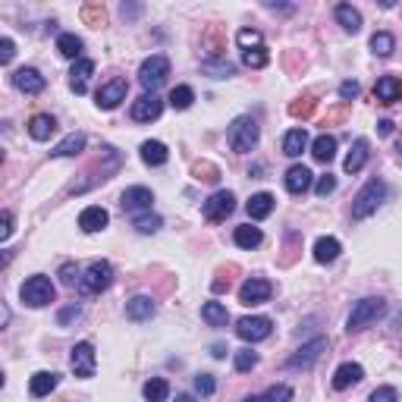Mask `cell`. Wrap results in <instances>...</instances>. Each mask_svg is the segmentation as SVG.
<instances>
[{
    "label": "cell",
    "instance_id": "obj_1",
    "mask_svg": "<svg viewBox=\"0 0 402 402\" xmlns=\"http://www.w3.org/2000/svg\"><path fill=\"white\" fill-rule=\"evenodd\" d=\"M383 198H387V182L383 179H368L365 189L355 195V201H352V220H365V217H371L374 211L383 204Z\"/></svg>",
    "mask_w": 402,
    "mask_h": 402
},
{
    "label": "cell",
    "instance_id": "obj_2",
    "mask_svg": "<svg viewBox=\"0 0 402 402\" xmlns=\"http://www.w3.org/2000/svg\"><path fill=\"white\" fill-rule=\"evenodd\" d=\"M258 139H261V129L252 117H236L230 123V129H226V142H230V148L236 154H248L258 145Z\"/></svg>",
    "mask_w": 402,
    "mask_h": 402
},
{
    "label": "cell",
    "instance_id": "obj_3",
    "mask_svg": "<svg viewBox=\"0 0 402 402\" xmlns=\"http://www.w3.org/2000/svg\"><path fill=\"white\" fill-rule=\"evenodd\" d=\"M383 314H387V302H383V298H377V296L362 298V302H355V308H352L349 320H346V330H349V333H358V330L377 324Z\"/></svg>",
    "mask_w": 402,
    "mask_h": 402
},
{
    "label": "cell",
    "instance_id": "obj_4",
    "mask_svg": "<svg viewBox=\"0 0 402 402\" xmlns=\"http://www.w3.org/2000/svg\"><path fill=\"white\" fill-rule=\"evenodd\" d=\"M167 75H170V60L164 54H151L142 67H139V82H142V88L148 95H154V88H161L167 82Z\"/></svg>",
    "mask_w": 402,
    "mask_h": 402
},
{
    "label": "cell",
    "instance_id": "obj_5",
    "mask_svg": "<svg viewBox=\"0 0 402 402\" xmlns=\"http://www.w3.org/2000/svg\"><path fill=\"white\" fill-rule=\"evenodd\" d=\"M113 283V268L107 264V261H91L88 270L82 274V280H79V292H85V296H101L104 289H110Z\"/></svg>",
    "mask_w": 402,
    "mask_h": 402
},
{
    "label": "cell",
    "instance_id": "obj_6",
    "mask_svg": "<svg viewBox=\"0 0 402 402\" xmlns=\"http://www.w3.org/2000/svg\"><path fill=\"white\" fill-rule=\"evenodd\" d=\"M19 296H23L25 305H32V308H45V305H51V302H54V283L47 280V276L35 274V276H29V280L23 283Z\"/></svg>",
    "mask_w": 402,
    "mask_h": 402
},
{
    "label": "cell",
    "instance_id": "obj_7",
    "mask_svg": "<svg viewBox=\"0 0 402 402\" xmlns=\"http://www.w3.org/2000/svg\"><path fill=\"white\" fill-rule=\"evenodd\" d=\"M236 333L239 340H246V343H261V340H268L274 333V320L258 314V318H242L236 320Z\"/></svg>",
    "mask_w": 402,
    "mask_h": 402
},
{
    "label": "cell",
    "instance_id": "obj_8",
    "mask_svg": "<svg viewBox=\"0 0 402 402\" xmlns=\"http://www.w3.org/2000/svg\"><path fill=\"white\" fill-rule=\"evenodd\" d=\"M233 211H236V195L226 192V189L214 192L208 201H204V220H211V224H220V220H226Z\"/></svg>",
    "mask_w": 402,
    "mask_h": 402
},
{
    "label": "cell",
    "instance_id": "obj_9",
    "mask_svg": "<svg viewBox=\"0 0 402 402\" xmlns=\"http://www.w3.org/2000/svg\"><path fill=\"white\" fill-rule=\"evenodd\" d=\"M324 352H327V340H324V336H318V340L305 343L302 349H296V355L286 358V368H292V371H298V368H302V371H308V368H311L314 362L324 355Z\"/></svg>",
    "mask_w": 402,
    "mask_h": 402
},
{
    "label": "cell",
    "instance_id": "obj_10",
    "mask_svg": "<svg viewBox=\"0 0 402 402\" xmlns=\"http://www.w3.org/2000/svg\"><path fill=\"white\" fill-rule=\"evenodd\" d=\"M69 365H73L75 377H95V368H97V358H95V346L91 343H75L73 346V355H69Z\"/></svg>",
    "mask_w": 402,
    "mask_h": 402
},
{
    "label": "cell",
    "instance_id": "obj_11",
    "mask_svg": "<svg viewBox=\"0 0 402 402\" xmlns=\"http://www.w3.org/2000/svg\"><path fill=\"white\" fill-rule=\"evenodd\" d=\"M270 292H274L270 280L252 276V280H246V283L239 286V302H242V305H261V302H268L270 298Z\"/></svg>",
    "mask_w": 402,
    "mask_h": 402
},
{
    "label": "cell",
    "instance_id": "obj_12",
    "mask_svg": "<svg viewBox=\"0 0 402 402\" xmlns=\"http://www.w3.org/2000/svg\"><path fill=\"white\" fill-rule=\"evenodd\" d=\"M126 79H110V82H104L101 88H97V107L101 110H113V107H119L123 101H126Z\"/></svg>",
    "mask_w": 402,
    "mask_h": 402
},
{
    "label": "cell",
    "instance_id": "obj_13",
    "mask_svg": "<svg viewBox=\"0 0 402 402\" xmlns=\"http://www.w3.org/2000/svg\"><path fill=\"white\" fill-rule=\"evenodd\" d=\"M151 201H154V192H151V189L132 186L123 192L119 204H123V211H129V214H139V211H151Z\"/></svg>",
    "mask_w": 402,
    "mask_h": 402
},
{
    "label": "cell",
    "instance_id": "obj_14",
    "mask_svg": "<svg viewBox=\"0 0 402 402\" xmlns=\"http://www.w3.org/2000/svg\"><path fill=\"white\" fill-rule=\"evenodd\" d=\"M161 113H164V101H161L157 95H142L132 104V119L135 123H151V119H157Z\"/></svg>",
    "mask_w": 402,
    "mask_h": 402
},
{
    "label": "cell",
    "instance_id": "obj_15",
    "mask_svg": "<svg viewBox=\"0 0 402 402\" xmlns=\"http://www.w3.org/2000/svg\"><path fill=\"white\" fill-rule=\"evenodd\" d=\"M13 85L19 91H25V95H41L47 82H45V75L38 73V69L23 67V69H16V73H13Z\"/></svg>",
    "mask_w": 402,
    "mask_h": 402
},
{
    "label": "cell",
    "instance_id": "obj_16",
    "mask_svg": "<svg viewBox=\"0 0 402 402\" xmlns=\"http://www.w3.org/2000/svg\"><path fill=\"white\" fill-rule=\"evenodd\" d=\"M283 182H286V192H292V195H302V192H308V189H311V182H314V173L308 170L305 164H296V167H289V170H286Z\"/></svg>",
    "mask_w": 402,
    "mask_h": 402
},
{
    "label": "cell",
    "instance_id": "obj_17",
    "mask_svg": "<svg viewBox=\"0 0 402 402\" xmlns=\"http://www.w3.org/2000/svg\"><path fill=\"white\" fill-rule=\"evenodd\" d=\"M107 224H110V214H107L101 204H91V208H85L82 214H79V226H82V233H101Z\"/></svg>",
    "mask_w": 402,
    "mask_h": 402
},
{
    "label": "cell",
    "instance_id": "obj_18",
    "mask_svg": "<svg viewBox=\"0 0 402 402\" xmlns=\"http://www.w3.org/2000/svg\"><path fill=\"white\" fill-rule=\"evenodd\" d=\"M362 377H365V368L355 365V362H346V365H340L333 374V390H349V387H355V383H362Z\"/></svg>",
    "mask_w": 402,
    "mask_h": 402
},
{
    "label": "cell",
    "instance_id": "obj_19",
    "mask_svg": "<svg viewBox=\"0 0 402 402\" xmlns=\"http://www.w3.org/2000/svg\"><path fill=\"white\" fill-rule=\"evenodd\" d=\"M91 73H95V60H75V67L73 73H69V88L75 91V95H85L88 91V79Z\"/></svg>",
    "mask_w": 402,
    "mask_h": 402
},
{
    "label": "cell",
    "instance_id": "obj_20",
    "mask_svg": "<svg viewBox=\"0 0 402 402\" xmlns=\"http://www.w3.org/2000/svg\"><path fill=\"white\" fill-rule=\"evenodd\" d=\"M368 157H371V151H368V139H355L352 151L346 154V161H343L346 173H349V176L362 173V170H365V164H368Z\"/></svg>",
    "mask_w": 402,
    "mask_h": 402
},
{
    "label": "cell",
    "instance_id": "obj_21",
    "mask_svg": "<svg viewBox=\"0 0 402 402\" xmlns=\"http://www.w3.org/2000/svg\"><path fill=\"white\" fill-rule=\"evenodd\" d=\"M374 95H377L380 104H396L402 97V82L396 75H383V79H377V85H374Z\"/></svg>",
    "mask_w": 402,
    "mask_h": 402
},
{
    "label": "cell",
    "instance_id": "obj_22",
    "mask_svg": "<svg viewBox=\"0 0 402 402\" xmlns=\"http://www.w3.org/2000/svg\"><path fill=\"white\" fill-rule=\"evenodd\" d=\"M54 132H57V119L51 113H38V117L29 119V135L35 142H47Z\"/></svg>",
    "mask_w": 402,
    "mask_h": 402
},
{
    "label": "cell",
    "instance_id": "obj_23",
    "mask_svg": "<svg viewBox=\"0 0 402 402\" xmlns=\"http://www.w3.org/2000/svg\"><path fill=\"white\" fill-rule=\"evenodd\" d=\"M57 383H60V377L54 371H38V374H32V380H29V393L35 396V399H41V396L54 393Z\"/></svg>",
    "mask_w": 402,
    "mask_h": 402
},
{
    "label": "cell",
    "instance_id": "obj_24",
    "mask_svg": "<svg viewBox=\"0 0 402 402\" xmlns=\"http://www.w3.org/2000/svg\"><path fill=\"white\" fill-rule=\"evenodd\" d=\"M340 252H343V246H340V239H333V236H320L318 242H314V261H318V264L336 261Z\"/></svg>",
    "mask_w": 402,
    "mask_h": 402
},
{
    "label": "cell",
    "instance_id": "obj_25",
    "mask_svg": "<svg viewBox=\"0 0 402 402\" xmlns=\"http://www.w3.org/2000/svg\"><path fill=\"white\" fill-rule=\"evenodd\" d=\"M274 204H276V198L270 192H258V195H252V198H248L246 211H248V217H252V220H264V217H270Z\"/></svg>",
    "mask_w": 402,
    "mask_h": 402
},
{
    "label": "cell",
    "instance_id": "obj_26",
    "mask_svg": "<svg viewBox=\"0 0 402 402\" xmlns=\"http://www.w3.org/2000/svg\"><path fill=\"white\" fill-rule=\"evenodd\" d=\"M151 314H154V302H151L148 296H135L126 302V318L135 320V324H142V320H151Z\"/></svg>",
    "mask_w": 402,
    "mask_h": 402
},
{
    "label": "cell",
    "instance_id": "obj_27",
    "mask_svg": "<svg viewBox=\"0 0 402 402\" xmlns=\"http://www.w3.org/2000/svg\"><path fill=\"white\" fill-rule=\"evenodd\" d=\"M311 154H314L318 164H330V161L336 157V139L333 135H327V132L318 135V139L311 142Z\"/></svg>",
    "mask_w": 402,
    "mask_h": 402
},
{
    "label": "cell",
    "instance_id": "obj_28",
    "mask_svg": "<svg viewBox=\"0 0 402 402\" xmlns=\"http://www.w3.org/2000/svg\"><path fill=\"white\" fill-rule=\"evenodd\" d=\"M142 161L148 167H164L170 161V151L164 142H142Z\"/></svg>",
    "mask_w": 402,
    "mask_h": 402
},
{
    "label": "cell",
    "instance_id": "obj_29",
    "mask_svg": "<svg viewBox=\"0 0 402 402\" xmlns=\"http://www.w3.org/2000/svg\"><path fill=\"white\" fill-rule=\"evenodd\" d=\"M305 148H308V132L305 129H289V132L283 135V154L286 157H298Z\"/></svg>",
    "mask_w": 402,
    "mask_h": 402
},
{
    "label": "cell",
    "instance_id": "obj_30",
    "mask_svg": "<svg viewBox=\"0 0 402 402\" xmlns=\"http://www.w3.org/2000/svg\"><path fill=\"white\" fill-rule=\"evenodd\" d=\"M57 51H60V57H67V60H82L79 57L82 54V38L73 35V32H63L57 38Z\"/></svg>",
    "mask_w": 402,
    "mask_h": 402
},
{
    "label": "cell",
    "instance_id": "obj_31",
    "mask_svg": "<svg viewBox=\"0 0 402 402\" xmlns=\"http://www.w3.org/2000/svg\"><path fill=\"white\" fill-rule=\"evenodd\" d=\"M336 23L343 25L346 32H352V35H355V32L362 29V13H358L352 3H340V7H336Z\"/></svg>",
    "mask_w": 402,
    "mask_h": 402
},
{
    "label": "cell",
    "instance_id": "obj_32",
    "mask_svg": "<svg viewBox=\"0 0 402 402\" xmlns=\"http://www.w3.org/2000/svg\"><path fill=\"white\" fill-rule=\"evenodd\" d=\"M82 148H85V135H82V132H69L67 139H63V142H60L57 148L51 151V154H54V157H75Z\"/></svg>",
    "mask_w": 402,
    "mask_h": 402
},
{
    "label": "cell",
    "instance_id": "obj_33",
    "mask_svg": "<svg viewBox=\"0 0 402 402\" xmlns=\"http://www.w3.org/2000/svg\"><path fill=\"white\" fill-rule=\"evenodd\" d=\"M201 318L208 320L211 327H226L230 314H226V305H220V302H204L201 305Z\"/></svg>",
    "mask_w": 402,
    "mask_h": 402
},
{
    "label": "cell",
    "instance_id": "obj_34",
    "mask_svg": "<svg viewBox=\"0 0 402 402\" xmlns=\"http://www.w3.org/2000/svg\"><path fill=\"white\" fill-rule=\"evenodd\" d=\"M233 239H236V246H239V248H258V246H261V239H264V236H261L258 226L246 224V226H236Z\"/></svg>",
    "mask_w": 402,
    "mask_h": 402
},
{
    "label": "cell",
    "instance_id": "obj_35",
    "mask_svg": "<svg viewBox=\"0 0 402 402\" xmlns=\"http://www.w3.org/2000/svg\"><path fill=\"white\" fill-rule=\"evenodd\" d=\"M142 393H145V399L148 402H164L167 396H170V383H167L164 377H151L148 383L142 387Z\"/></svg>",
    "mask_w": 402,
    "mask_h": 402
},
{
    "label": "cell",
    "instance_id": "obj_36",
    "mask_svg": "<svg viewBox=\"0 0 402 402\" xmlns=\"http://www.w3.org/2000/svg\"><path fill=\"white\" fill-rule=\"evenodd\" d=\"M201 69H204V73L208 75H214V79H230V75H236V67H233L230 60H204V63H201Z\"/></svg>",
    "mask_w": 402,
    "mask_h": 402
},
{
    "label": "cell",
    "instance_id": "obj_37",
    "mask_svg": "<svg viewBox=\"0 0 402 402\" xmlns=\"http://www.w3.org/2000/svg\"><path fill=\"white\" fill-rule=\"evenodd\" d=\"M246 402H292V387L280 383V387H270L261 396H252V399H246Z\"/></svg>",
    "mask_w": 402,
    "mask_h": 402
},
{
    "label": "cell",
    "instance_id": "obj_38",
    "mask_svg": "<svg viewBox=\"0 0 402 402\" xmlns=\"http://www.w3.org/2000/svg\"><path fill=\"white\" fill-rule=\"evenodd\" d=\"M195 101V91L189 88V85H176V88L170 91V107L173 110H189Z\"/></svg>",
    "mask_w": 402,
    "mask_h": 402
},
{
    "label": "cell",
    "instance_id": "obj_39",
    "mask_svg": "<svg viewBox=\"0 0 402 402\" xmlns=\"http://www.w3.org/2000/svg\"><path fill=\"white\" fill-rule=\"evenodd\" d=\"M371 51L377 54V57H390V54L396 51V38L390 35V32H377V35L371 38Z\"/></svg>",
    "mask_w": 402,
    "mask_h": 402
},
{
    "label": "cell",
    "instance_id": "obj_40",
    "mask_svg": "<svg viewBox=\"0 0 402 402\" xmlns=\"http://www.w3.org/2000/svg\"><path fill=\"white\" fill-rule=\"evenodd\" d=\"M233 365H236V371H239V374L252 371V368L258 365V352H252V349H239L236 355H233Z\"/></svg>",
    "mask_w": 402,
    "mask_h": 402
},
{
    "label": "cell",
    "instance_id": "obj_41",
    "mask_svg": "<svg viewBox=\"0 0 402 402\" xmlns=\"http://www.w3.org/2000/svg\"><path fill=\"white\" fill-rule=\"evenodd\" d=\"M135 230L139 233H145V236H148V233H157L161 230V226H164V220H161V217L157 214H142V217H135Z\"/></svg>",
    "mask_w": 402,
    "mask_h": 402
},
{
    "label": "cell",
    "instance_id": "obj_42",
    "mask_svg": "<svg viewBox=\"0 0 402 402\" xmlns=\"http://www.w3.org/2000/svg\"><path fill=\"white\" fill-rule=\"evenodd\" d=\"M268 51L264 47H255V51H242V63L252 69H261V67H268Z\"/></svg>",
    "mask_w": 402,
    "mask_h": 402
},
{
    "label": "cell",
    "instance_id": "obj_43",
    "mask_svg": "<svg viewBox=\"0 0 402 402\" xmlns=\"http://www.w3.org/2000/svg\"><path fill=\"white\" fill-rule=\"evenodd\" d=\"M214 390H217V380H214V374H195V393L198 396H214Z\"/></svg>",
    "mask_w": 402,
    "mask_h": 402
},
{
    "label": "cell",
    "instance_id": "obj_44",
    "mask_svg": "<svg viewBox=\"0 0 402 402\" xmlns=\"http://www.w3.org/2000/svg\"><path fill=\"white\" fill-rule=\"evenodd\" d=\"M239 47H246V51H255V47H261V32L258 29H242L236 35Z\"/></svg>",
    "mask_w": 402,
    "mask_h": 402
},
{
    "label": "cell",
    "instance_id": "obj_45",
    "mask_svg": "<svg viewBox=\"0 0 402 402\" xmlns=\"http://www.w3.org/2000/svg\"><path fill=\"white\" fill-rule=\"evenodd\" d=\"M336 189V176L333 173H324V176H318V182H314V192L318 195H330Z\"/></svg>",
    "mask_w": 402,
    "mask_h": 402
},
{
    "label": "cell",
    "instance_id": "obj_46",
    "mask_svg": "<svg viewBox=\"0 0 402 402\" xmlns=\"http://www.w3.org/2000/svg\"><path fill=\"white\" fill-rule=\"evenodd\" d=\"M368 402H399V396H396V390L393 387H377L371 393V399Z\"/></svg>",
    "mask_w": 402,
    "mask_h": 402
},
{
    "label": "cell",
    "instance_id": "obj_47",
    "mask_svg": "<svg viewBox=\"0 0 402 402\" xmlns=\"http://www.w3.org/2000/svg\"><path fill=\"white\" fill-rule=\"evenodd\" d=\"M13 54H16L13 38H3L0 41V63H13Z\"/></svg>",
    "mask_w": 402,
    "mask_h": 402
},
{
    "label": "cell",
    "instance_id": "obj_48",
    "mask_svg": "<svg viewBox=\"0 0 402 402\" xmlns=\"http://www.w3.org/2000/svg\"><path fill=\"white\" fill-rule=\"evenodd\" d=\"M10 236H13V214H10V211H3V217H0V239L7 242Z\"/></svg>",
    "mask_w": 402,
    "mask_h": 402
},
{
    "label": "cell",
    "instance_id": "obj_49",
    "mask_svg": "<svg viewBox=\"0 0 402 402\" xmlns=\"http://www.w3.org/2000/svg\"><path fill=\"white\" fill-rule=\"evenodd\" d=\"M60 276H63V283H67V286H75V283H79V280H82V276L75 274V268H73V264H63V270H60Z\"/></svg>",
    "mask_w": 402,
    "mask_h": 402
},
{
    "label": "cell",
    "instance_id": "obj_50",
    "mask_svg": "<svg viewBox=\"0 0 402 402\" xmlns=\"http://www.w3.org/2000/svg\"><path fill=\"white\" fill-rule=\"evenodd\" d=\"M75 318H82V308L79 305H69V308H63V311H60V324H69V320H75Z\"/></svg>",
    "mask_w": 402,
    "mask_h": 402
},
{
    "label": "cell",
    "instance_id": "obj_51",
    "mask_svg": "<svg viewBox=\"0 0 402 402\" xmlns=\"http://www.w3.org/2000/svg\"><path fill=\"white\" fill-rule=\"evenodd\" d=\"M355 95H358V82H343L340 85V97H343V101H352Z\"/></svg>",
    "mask_w": 402,
    "mask_h": 402
},
{
    "label": "cell",
    "instance_id": "obj_52",
    "mask_svg": "<svg viewBox=\"0 0 402 402\" xmlns=\"http://www.w3.org/2000/svg\"><path fill=\"white\" fill-rule=\"evenodd\" d=\"M311 101H308V104H292L289 107V113H292V117H298V113H302V117H308V113H311Z\"/></svg>",
    "mask_w": 402,
    "mask_h": 402
},
{
    "label": "cell",
    "instance_id": "obj_53",
    "mask_svg": "<svg viewBox=\"0 0 402 402\" xmlns=\"http://www.w3.org/2000/svg\"><path fill=\"white\" fill-rule=\"evenodd\" d=\"M85 19H104V10H101V7H88V10H85Z\"/></svg>",
    "mask_w": 402,
    "mask_h": 402
},
{
    "label": "cell",
    "instance_id": "obj_54",
    "mask_svg": "<svg viewBox=\"0 0 402 402\" xmlns=\"http://www.w3.org/2000/svg\"><path fill=\"white\" fill-rule=\"evenodd\" d=\"M377 129H380V135H390V132H393V123H390V119H380Z\"/></svg>",
    "mask_w": 402,
    "mask_h": 402
},
{
    "label": "cell",
    "instance_id": "obj_55",
    "mask_svg": "<svg viewBox=\"0 0 402 402\" xmlns=\"http://www.w3.org/2000/svg\"><path fill=\"white\" fill-rule=\"evenodd\" d=\"M211 355H214V358H224L226 349H224V346H214V352H211Z\"/></svg>",
    "mask_w": 402,
    "mask_h": 402
},
{
    "label": "cell",
    "instance_id": "obj_56",
    "mask_svg": "<svg viewBox=\"0 0 402 402\" xmlns=\"http://www.w3.org/2000/svg\"><path fill=\"white\" fill-rule=\"evenodd\" d=\"M176 402H195V396H189V393H182V396H176Z\"/></svg>",
    "mask_w": 402,
    "mask_h": 402
},
{
    "label": "cell",
    "instance_id": "obj_57",
    "mask_svg": "<svg viewBox=\"0 0 402 402\" xmlns=\"http://www.w3.org/2000/svg\"><path fill=\"white\" fill-rule=\"evenodd\" d=\"M399 157H402V148H399Z\"/></svg>",
    "mask_w": 402,
    "mask_h": 402
}]
</instances>
